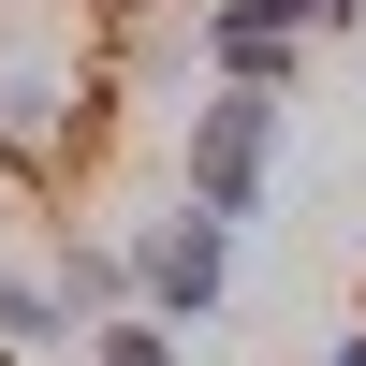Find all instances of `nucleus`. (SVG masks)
<instances>
[{"label": "nucleus", "instance_id": "f257e3e1", "mask_svg": "<svg viewBox=\"0 0 366 366\" xmlns=\"http://www.w3.org/2000/svg\"><path fill=\"white\" fill-rule=\"evenodd\" d=\"M279 88H205L191 103V147H176V176H191L205 220H264V191H279Z\"/></svg>", "mask_w": 366, "mask_h": 366}, {"label": "nucleus", "instance_id": "f03ea898", "mask_svg": "<svg viewBox=\"0 0 366 366\" xmlns=\"http://www.w3.org/2000/svg\"><path fill=\"white\" fill-rule=\"evenodd\" d=\"M117 249H132V308H162L176 337H191V322H220V293H234V220L176 205V220H132Z\"/></svg>", "mask_w": 366, "mask_h": 366}, {"label": "nucleus", "instance_id": "7ed1b4c3", "mask_svg": "<svg viewBox=\"0 0 366 366\" xmlns=\"http://www.w3.org/2000/svg\"><path fill=\"white\" fill-rule=\"evenodd\" d=\"M191 44H205V74H220V88H279V103H293V74H308L322 29L293 15V0H205Z\"/></svg>", "mask_w": 366, "mask_h": 366}, {"label": "nucleus", "instance_id": "20e7f679", "mask_svg": "<svg viewBox=\"0 0 366 366\" xmlns=\"http://www.w3.org/2000/svg\"><path fill=\"white\" fill-rule=\"evenodd\" d=\"M44 293H59V322H103V308H132V249H117V234H74V220H59V249H44Z\"/></svg>", "mask_w": 366, "mask_h": 366}, {"label": "nucleus", "instance_id": "39448f33", "mask_svg": "<svg viewBox=\"0 0 366 366\" xmlns=\"http://www.w3.org/2000/svg\"><path fill=\"white\" fill-rule=\"evenodd\" d=\"M59 352H74V322H59L44 264H0V366H59Z\"/></svg>", "mask_w": 366, "mask_h": 366}, {"label": "nucleus", "instance_id": "423d86ee", "mask_svg": "<svg viewBox=\"0 0 366 366\" xmlns=\"http://www.w3.org/2000/svg\"><path fill=\"white\" fill-rule=\"evenodd\" d=\"M74 366H191V337L162 308H103V322H74Z\"/></svg>", "mask_w": 366, "mask_h": 366}, {"label": "nucleus", "instance_id": "0eeeda50", "mask_svg": "<svg viewBox=\"0 0 366 366\" xmlns=\"http://www.w3.org/2000/svg\"><path fill=\"white\" fill-rule=\"evenodd\" d=\"M293 15H308V29H352V15H366V0H293Z\"/></svg>", "mask_w": 366, "mask_h": 366}, {"label": "nucleus", "instance_id": "6e6552de", "mask_svg": "<svg viewBox=\"0 0 366 366\" xmlns=\"http://www.w3.org/2000/svg\"><path fill=\"white\" fill-rule=\"evenodd\" d=\"M322 366H366V322H352V337H337V352H322Z\"/></svg>", "mask_w": 366, "mask_h": 366}, {"label": "nucleus", "instance_id": "1a4fd4ad", "mask_svg": "<svg viewBox=\"0 0 366 366\" xmlns=\"http://www.w3.org/2000/svg\"><path fill=\"white\" fill-rule=\"evenodd\" d=\"M59 366H74V352H59Z\"/></svg>", "mask_w": 366, "mask_h": 366}]
</instances>
